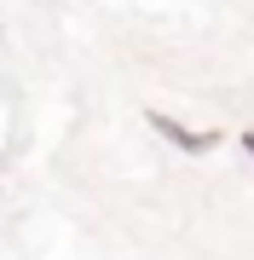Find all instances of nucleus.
<instances>
[{
  "label": "nucleus",
  "mask_w": 254,
  "mask_h": 260,
  "mask_svg": "<svg viewBox=\"0 0 254 260\" xmlns=\"http://www.w3.org/2000/svg\"><path fill=\"white\" fill-rule=\"evenodd\" d=\"M151 127H156V133H168L179 150H208V145H214V133H191L185 121H173L168 110H151Z\"/></svg>",
  "instance_id": "f257e3e1"
},
{
  "label": "nucleus",
  "mask_w": 254,
  "mask_h": 260,
  "mask_svg": "<svg viewBox=\"0 0 254 260\" xmlns=\"http://www.w3.org/2000/svg\"><path fill=\"white\" fill-rule=\"evenodd\" d=\"M243 150H248V156H254V127H248V133H243Z\"/></svg>",
  "instance_id": "f03ea898"
}]
</instances>
